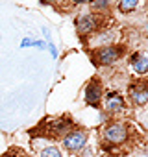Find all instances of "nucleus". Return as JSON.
Masks as SVG:
<instances>
[{"mask_svg": "<svg viewBox=\"0 0 148 157\" xmlns=\"http://www.w3.org/2000/svg\"><path fill=\"white\" fill-rule=\"evenodd\" d=\"M104 15H98V13H93V11H87V13H82L78 15L76 22H74V26H76V33L82 37V39H87L91 35H95L98 30L104 28Z\"/></svg>", "mask_w": 148, "mask_h": 157, "instance_id": "1", "label": "nucleus"}, {"mask_svg": "<svg viewBox=\"0 0 148 157\" xmlns=\"http://www.w3.org/2000/svg\"><path fill=\"white\" fill-rule=\"evenodd\" d=\"M87 140H89V133L82 128H74L68 133H65L59 139V144L65 151L68 153H80L87 148Z\"/></svg>", "mask_w": 148, "mask_h": 157, "instance_id": "2", "label": "nucleus"}, {"mask_svg": "<svg viewBox=\"0 0 148 157\" xmlns=\"http://www.w3.org/2000/svg\"><path fill=\"white\" fill-rule=\"evenodd\" d=\"M124 44L117 43V44H107V46H100L93 50V61L96 67H109L113 63H117L122 56H124Z\"/></svg>", "mask_w": 148, "mask_h": 157, "instance_id": "3", "label": "nucleus"}, {"mask_svg": "<svg viewBox=\"0 0 148 157\" xmlns=\"http://www.w3.org/2000/svg\"><path fill=\"white\" fill-rule=\"evenodd\" d=\"M100 137H102V140L107 142V144L120 146V144H124V142L128 140V137H130L128 126H126L124 122H120V120H111V122H107V124L102 128Z\"/></svg>", "mask_w": 148, "mask_h": 157, "instance_id": "4", "label": "nucleus"}, {"mask_svg": "<svg viewBox=\"0 0 148 157\" xmlns=\"http://www.w3.org/2000/svg\"><path fill=\"white\" fill-rule=\"evenodd\" d=\"M102 98H104V85L100 82V78H91L87 82L85 89H84V100L89 107H95L98 109L102 105Z\"/></svg>", "mask_w": 148, "mask_h": 157, "instance_id": "5", "label": "nucleus"}, {"mask_svg": "<svg viewBox=\"0 0 148 157\" xmlns=\"http://www.w3.org/2000/svg\"><path fill=\"white\" fill-rule=\"evenodd\" d=\"M128 100L133 107L148 105V82H131L128 87Z\"/></svg>", "mask_w": 148, "mask_h": 157, "instance_id": "6", "label": "nucleus"}, {"mask_svg": "<svg viewBox=\"0 0 148 157\" xmlns=\"http://www.w3.org/2000/svg\"><path fill=\"white\" fill-rule=\"evenodd\" d=\"M102 104H104L106 113H109V115H119V113H122L126 109V100H124V96L119 91H107V93H104Z\"/></svg>", "mask_w": 148, "mask_h": 157, "instance_id": "7", "label": "nucleus"}, {"mask_svg": "<svg viewBox=\"0 0 148 157\" xmlns=\"http://www.w3.org/2000/svg\"><path fill=\"white\" fill-rule=\"evenodd\" d=\"M117 41H119V32L113 26H104L95 35H91V44H95L96 48L107 46V44H117Z\"/></svg>", "mask_w": 148, "mask_h": 157, "instance_id": "8", "label": "nucleus"}, {"mask_svg": "<svg viewBox=\"0 0 148 157\" xmlns=\"http://www.w3.org/2000/svg\"><path fill=\"white\" fill-rule=\"evenodd\" d=\"M70 129H74V122L68 117H59V118H52L46 122V133L52 137H63L65 133H68Z\"/></svg>", "mask_w": 148, "mask_h": 157, "instance_id": "9", "label": "nucleus"}, {"mask_svg": "<svg viewBox=\"0 0 148 157\" xmlns=\"http://www.w3.org/2000/svg\"><path fill=\"white\" fill-rule=\"evenodd\" d=\"M130 68L137 76H148V54L131 52L130 54Z\"/></svg>", "mask_w": 148, "mask_h": 157, "instance_id": "10", "label": "nucleus"}, {"mask_svg": "<svg viewBox=\"0 0 148 157\" xmlns=\"http://www.w3.org/2000/svg\"><path fill=\"white\" fill-rule=\"evenodd\" d=\"M139 6V0H117V10L124 15L133 13Z\"/></svg>", "mask_w": 148, "mask_h": 157, "instance_id": "11", "label": "nucleus"}, {"mask_svg": "<svg viewBox=\"0 0 148 157\" xmlns=\"http://www.w3.org/2000/svg\"><path fill=\"white\" fill-rule=\"evenodd\" d=\"M93 13H98V15H104L106 11H109L111 8V0H91L89 2Z\"/></svg>", "mask_w": 148, "mask_h": 157, "instance_id": "12", "label": "nucleus"}, {"mask_svg": "<svg viewBox=\"0 0 148 157\" xmlns=\"http://www.w3.org/2000/svg\"><path fill=\"white\" fill-rule=\"evenodd\" d=\"M21 48H39V50H45V48H46V43L41 41V39L24 37V39L21 41Z\"/></svg>", "mask_w": 148, "mask_h": 157, "instance_id": "13", "label": "nucleus"}, {"mask_svg": "<svg viewBox=\"0 0 148 157\" xmlns=\"http://www.w3.org/2000/svg\"><path fill=\"white\" fill-rule=\"evenodd\" d=\"M39 157H63V150H61L59 146H54V144H50V146H45V148H41V151H39Z\"/></svg>", "mask_w": 148, "mask_h": 157, "instance_id": "14", "label": "nucleus"}, {"mask_svg": "<svg viewBox=\"0 0 148 157\" xmlns=\"http://www.w3.org/2000/svg\"><path fill=\"white\" fill-rule=\"evenodd\" d=\"M46 48H48V52H50V56H52V59H57V57H59V50H57V46L54 44V41H50V43H46Z\"/></svg>", "mask_w": 148, "mask_h": 157, "instance_id": "15", "label": "nucleus"}, {"mask_svg": "<svg viewBox=\"0 0 148 157\" xmlns=\"http://www.w3.org/2000/svg\"><path fill=\"white\" fill-rule=\"evenodd\" d=\"M41 32H43V35H45V43H50V41H52V33H50L48 26H43Z\"/></svg>", "mask_w": 148, "mask_h": 157, "instance_id": "16", "label": "nucleus"}, {"mask_svg": "<svg viewBox=\"0 0 148 157\" xmlns=\"http://www.w3.org/2000/svg\"><path fill=\"white\" fill-rule=\"evenodd\" d=\"M139 122L142 124V128H144V129H148V111H146V113H141Z\"/></svg>", "mask_w": 148, "mask_h": 157, "instance_id": "17", "label": "nucleus"}, {"mask_svg": "<svg viewBox=\"0 0 148 157\" xmlns=\"http://www.w3.org/2000/svg\"><path fill=\"white\" fill-rule=\"evenodd\" d=\"M70 4H74V6H82V4H89L91 0H68Z\"/></svg>", "mask_w": 148, "mask_h": 157, "instance_id": "18", "label": "nucleus"}, {"mask_svg": "<svg viewBox=\"0 0 148 157\" xmlns=\"http://www.w3.org/2000/svg\"><path fill=\"white\" fill-rule=\"evenodd\" d=\"M56 2H57V0H41V4H45V6H52Z\"/></svg>", "mask_w": 148, "mask_h": 157, "instance_id": "19", "label": "nucleus"}, {"mask_svg": "<svg viewBox=\"0 0 148 157\" xmlns=\"http://www.w3.org/2000/svg\"><path fill=\"white\" fill-rule=\"evenodd\" d=\"M4 157H22V155H19V153H15V151H11V153H8V155H4Z\"/></svg>", "mask_w": 148, "mask_h": 157, "instance_id": "20", "label": "nucleus"}]
</instances>
